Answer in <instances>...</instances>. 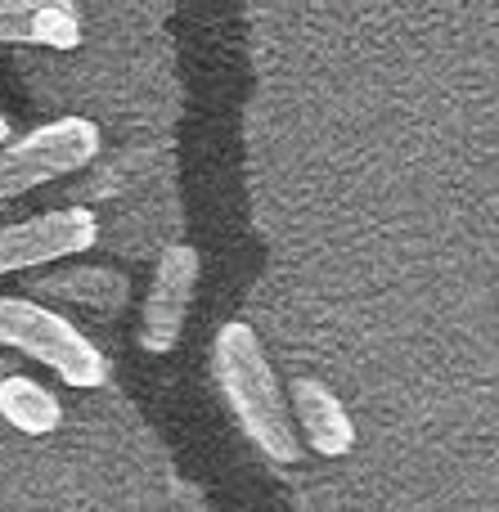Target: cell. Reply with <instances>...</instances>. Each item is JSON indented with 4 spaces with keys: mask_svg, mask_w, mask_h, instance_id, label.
<instances>
[{
    "mask_svg": "<svg viewBox=\"0 0 499 512\" xmlns=\"http://www.w3.org/2000/svg\"><path fill=\"white\" fill-rule=\"evenodd\" d=\"M212 369L225 391V405L239 418L243 436L266 454L270 463H297L302 459V432L293 418V400L279 387L275 364L266 360V346L248 324L230 319L221 324L212 342Z\"/></svg>",
    "mask_w": 499,
    "mask_h": 512,
    "instance_id": "obj_1",
    "label": "cell"
},
{
    "mask_svg": "<svg viewBox=\"0 0 499 512\" xmlns=\"http://www.w3.org/2000/svg\"><path fill=\"white\" fill-rule=\"evenodd\" d=\"M0 346L45 364L68 387H99L108 378V360L99 355V346H90V337L77 333L59 310L36 306L32 297L0 292Z\"/></svg>",
    "mask_w": 499,
    "mask_h": 512,
    "instance_id": "obj_2",
    "label": "cell"
},
{
    "mask_svg": "<svg viewBox=\"0 0 499 512\" xmlns=\"http://www.w3.org/2000/svg\"><path fill=\"white\" fill-rule=\"evenodd\" d=\"M95 153L99 131L86 117H59V122H45L36 131L18 135L0 149V203L50 185L59 176H72L86 162H95Z\"/></svg>",
    "mask_w": 499,
    "mask_h": 512,
    "instance_id": "obj_3",
    "label": "cell"
},
{
    "mask_svg": "<svg viewBox=\"0 0 499 512\" xmlns=\"http://www.w3.org/2000/svg\"><path fill=\"white\" fill-rule=\"evenodd\" d=\"M95 239H99V221L86 207H54V212H41L32 221L0 225V274L77 256L95 248Z\"/></svg>",
    "mask_w": 499,
    "mask_h": 512,
    "instance_id": "obj_4",
    "label": "cell"
},
{
    "mask_svg": "<svg viewBox=\"0 0 499 512\" xmlns=\"http://www.w3.org/2000/svg\"><path fill=\"white\" fill-rule=\"evenodd\" d=\"M198 274H203V261L189 243H171L167 252L158 256V270H153L149 297H144L140 310V346L153 355H167L171 346L180 342L189 319V301H194Z\"/></svg>",
    "mask_w": 499,
    "mask_h": 512,
    "instance_id": "obj_5",
    "label": "cell"
},
{
    "mask_svg": "<svg viewBox=\"0 0 499 512\" xmlns=\"http://www.w3.org/2000/svg\"><path fill=\"white\" fill-rule=\"evenodd\" d=\"M288 400H293V418L306 450H315L320 459H347L356 450V423L338 391H329L320 378H293Z\"/></svg>",
    "mask_w": 499,
    "mask_h": 512,
    "instance_id": "obj_6",
    "label": "cell"
},
{
    "mask_svg": "<svg viewBox=\"0 0 499 512\" xmlns=\"http://www.w3.org/2000/svg\"><path fill=\"white\" fill-rule=\"evenodd\" d=\"M50 45V50H77L81 18L72 5L54 0H0V45Z\"/></svg>",
    "mask_w": 499,
    "mask_h": 512,
    "instance_id": "obj_7",
    "label": "cell"
},
{
    "mask_svg": "<svg viewBox=\"0 0 499 512\" xmlns=\"http://www.w3.org/2000/svg\"><path fill=\"white\" fill-rule=\"evenodd\" d=\"M36 297H59V301H81V306H95L104 315L126 306L131 288H126L122 274L113 270H90V265H77V270H63V274H41L32 279Z\"/></svg>",
    "mask_w": 499,
    "mask_h": 512,
    "instance_id": "obj_8",
    "label": "cell"
},
{
    "mask_svg": "<svg viewBox=\"0 0 499 512\" xmlns=\"http://www.w3.org/2000/svg\"><path fill=\"white\" fill-rule=\"evenodd\" d=\"M0 418L23 436H50V432H59V423H63V405L50 387H41L36 378L18 373V378H9L5 387H0Z\"/></svg>",
    "mask_w": 499,
    "mask_h": 512,
    "instance_id": "obj_9",
    "label": "cell"
},
{
    "mask_svg": "<svg viewBox=\"0 0 499 512\" xmlns=\"http://www.w3.org/2000/svg\"><path fill=\"white\" fill-rule=\"evenodd\" d=\"M9 378H18V369H14V364H9V360H0V387H5Z\"/></svg>",
    "mask_w": 499,
    "mask_h": 512,
    "instance_id": "obj_10",
    "label": "cell"
},
{
    "mask_svg": "<svg viewBox=\"0 0 499 512\" xmlns=\"http://www.w3.org/2000/svg\"><path fill=\"white\" fill-rule=\"evenodd\" d=\"M9 144V122H5V113H0V149Z\"/></svg>",
    "mask_w": 499,
    "mask_h": 512,
    "instance_id": "obj_11",
    "label": "cell"
},
{
    "mask_svg": "<svg viewBox=\"0 0 499 512\" xmlns=\"http://www.w3.org/2000/svg\"><path fill=\"white\" fill-rule=\"evenodd\" d=\"M5 207H9V203H0V212H5Z\"/></svg>",
    "mask_w": 499,
    "mask_h": 512,
    "instance_id": "obj_12",
    "label": "cell"
}]
</instances>
